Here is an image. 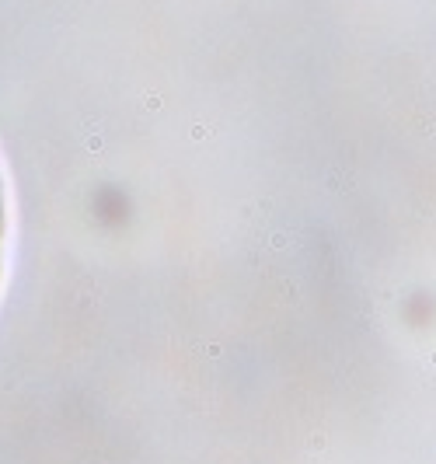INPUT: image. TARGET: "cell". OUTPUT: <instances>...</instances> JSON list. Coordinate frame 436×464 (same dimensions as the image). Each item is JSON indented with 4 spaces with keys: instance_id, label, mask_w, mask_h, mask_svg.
I'll use <instances>...</instances> for the list:
<instances>
[{
    "instance_id": "cell-1",
    "label": "cell",
    "mask_w": 436,
    "mask_h": 464,
    "mask_svg": "<svg viewBox=\"0 0 436 464\" xmlns=\"http://www.w3.org/2000/svg\"><path fill=\"white\" fill-rule=\"evenodd\" d=\"M7 237H11V199H7V182L0 171V283H4V262H7Z\"/></svg>"
}]
</instances>
